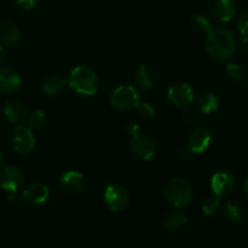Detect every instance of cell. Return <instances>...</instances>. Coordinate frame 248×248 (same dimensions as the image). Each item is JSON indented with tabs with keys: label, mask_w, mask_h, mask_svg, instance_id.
Returning a JSON list of instances; mask_svg holds the SVG:
<instances>
[{
	"label": "cell",
	"mask_w": 248,
	"mask_h": 248,
	"mask_svg": "<svg viewBox=\"0 0 248 248\" xmlns=\"http://www.w3.org/2000/svg\"><path fill=\"white\" fill-rule=\"evenodd\" d=\"M205 47L208 55L216 61H227L235 52V38L227 27H216L207 33Z\"/></svg>",
	"instance_id": "6da1fadb"
},
{
	"label": "cell",
	"mask_w": 248,
	"mask_h": 248,
	"mask_svg": "<svg viewBox=\"0 0 248 248\" xmlns=\"http://www.w3.org/2000/svg\"><path fill=\"white\" fill-rule=\"evenodd\" d=\"M68 85L75 93L80 96H93L98 90V77L92 68L87 65H79L70 72Z\"/></svg>",
	"instance_id": "7a4b0ae2"
},
{
	"label": "cell",
	"mask_w": 248,
	"mask_h": 248,
	"mask_svg": "<svg viewBox=\"0 0 248 248\" xmlns=\"http://www.w3.org/2000/svg\"><path fill=\"white\" fill-rule=\"evenodd\" d=\"M164 195L167 202L176 207H186L193 198V189L188 181L183 178H173L165 186Z\"/></svg>",
	"instance_id": "3957f363"
},
{
	"label": "cell",
	"mask_w": 248,
	"mask_h": 248,
	"mask_svg": "<svg viewBox=\"0 0 248 248\" xmlns=\"http://www.w3.org/2000/svg\"><path fill=\"white\" fill-rule=\"evenodd\" d=\"M140 103L137 90L130 85L118 86L110 94V104L118 110H130Z\"/></svg>",
	"instance_id": "277c9868"
},
{
	"label": "cell",
	"mask_w": 248,
	"mask_h": 248,
	"mask_svg": "<svg viewBox=\"0 0 248 248\" xmlns=\"http://www.w3.org/2000/svg\"><path fill=\"white\" fill-rule=\"evenodd\" d=\"M104 203L113 212H120L127 207L130 202V195L125 186L120 184H109L104 189Z\"/></svg>",
	"instance_id": "5b68a950"
},
{
	"label": "cell",
	"mask_w": 248,
	"mask_h": 248,
	"mask_svg": "<svg viewBox=\"0 0 248 248\" xmlns=\"http://www.w3.org/2000/svg\"><path fill=\"white\" fill-rule=\"evenodd\" d=\"M130 150L136 157L143 160V161H149L156 154V147L155 143L149 136L142 135V133H136L132 136L130 142Z\"/></svg>",
	"instance_id": "8992f818"
},
{
	"label": "cell",
	"mask_w": 248,
	"mask_h": 248,
	"mask_svg": "<svg viewBox=\"0 0 248 248\" xmlns=\"http://www.w3.org/2000/svg\"><path fill=\"white\" fill-rule=\"evenodd\" d=\"M12 147L15 152L21 155H27L35 147V137L29 126L19 125L12 131Z\"/></svg>",
	"instance_id": "52a82bcc"
},
{
	"label": "cell",
	"mask_w": 248,
	"mask_h": 248,
	"mask_svg": "<svg viewBox=\"0 0 248 248\" xmlns=\"http://www.w3.org/2000/svg\"><path fill=\"white\" fill-rule=\"evenodd\" d=\"M186 142L191 154H202L212 143V133L205 126H195L189 133Z\"/></svg>",
	"instance_id": "ba28073f"
},
{
	"label": "cell",
	"mask_w": 248,
	"mask_h": 248,
	"mask_svg": "<svg viewBox=\"0 0 248 248\" xmlns=\"http://www.w3.org/2000/svg\"><path fill=\"white\" fill-rule=\"evenodd\" d=\"M167 98L178 108H188L194 101V90L186 82H177L167 91Z\"/></svg>",
	"instance_id": "9c48e42d"
},
{
	"label": "cell",
	"mask_w": 248,
	"mask_h": 248,
	"mask_svg": "<svg viewBox=\"0 0 248 248\" xmlns=\"http://www.w3.org/2000/svg\"><path fill=\"white\" fill-rule=\"evenodd\" d=\"M235 178L227 170H220L216 172L211 178V189L218 198H227L234 191Z\"/></svg>",
	"instance_id": "30bf717a"
},
{
	"label": "cell",
	"mask_w": 248,
	"mask_h": 248,
	"mask_svg": "<svg viewBox=\"0 0 248 248\" xmlns=\"http://www.w3.org/2000/svg\"><path fill=\"white\" fill-rule=\"evenodd\" d=\"M24 182V174L19 167L9 165L0 170V188L10 193H16Z\"/></svg>",
	"instance_id": "8fae6325"
},
{
	"label": "cell",
	"mask_w": 248,
	"mask_h": 248,
	"mask_svg": "<svg viewBox=\"0 0 248 248\" xmlns=\"http://www.w3.org/2000/svg\"><path fill=\"white\" fill-rule=\"evenodd\" d=\"M136 82L144 91L153 90L159 82L157 70L150 64H142L136 72Z\"/></svg>",
	"instance_id": "7c38bea8"
},
{
	"label": "cell",
	"mask_w": 248,
	"mask_h": 248,
	"mask_svg": "<svg viewBox=\"0 0 248 248\" xmlns=\"http://www.w3.org/2000/svg\"><path fill=\"white\" fill-rule=\"evenodd\" d=\"M4 115L10 123L19 124L28 118L29 109L22 101L12 99L4 106Z\"/></svg>",
	"instance_id": "4fadbf2b"
},
{
	"label": "cell",
	"mask_w": 248,
	"mask_h": 248,
	"mask_svg": "<svg viewBox=\"0 0 248 248\" xmlns=\"http://www.w3.org/2000/svg\"><path fill=\"white\" fill-rule=\"evenodd\" d=\"M21 77L16 70L11 68H0V92L2 93H11L21 86Z\"/></svg>",
	"instance_id": "5bb4252c"
},
{
	"label": "cell",
	"mask_w": 248,
	"mask_h": 248,
	"mask_svg": "<svg viewBox=\"0 0 248 248\" xmlns=\"http://www.w3.org/2000/svg\"><path fill=\"white\" fill-rule=\"evenodd\" d=\"M50 196V190L43 183H31L23 190V198L27 202L33 205L44 203Z\"/></svg>",
	"instance_id": "9a60e30c"
},
{
	"label": "cell",
	"mask_w": 248,
	"mask_h": 248,
	"mask_svg": "<svg viewBox=\"0 0 248 248\" xmlns=\"http://www.w3.org/2000/svg\"><path fill=\"white\" fill-rule=\"evenodd\" d=\"M61 186L65 193L79 194L85 186V178L78 171H68L61 178Z\"/></svg>",
	"instance_id": "2e32d148"
},
{
	"label": "cell",
	"mask_w": 248,
	"mask_h": 248,
	"mask_svg": "<svg viewBox=\"0 0 248 248\" xmlns=\"http://www.w3.org/2000/svg\"><path fill=\"white\" fill-rule=\"evenodd\" d=\"M235 15L234 0H216L212 6V16L217 21L227 23L232 21Z\"/></svg>",
	"instance_id": "e0dca14e"
},
{
	"label": "cell",
	"mask_w": 248,
	"mask_h": 248,
	"mask_svg": "<svg viewBox=\"0 0 248 248\" xmlns=\"http://www.w3.org/2000/svg\"><path fill=\"white\" fill-rule=\"evenodd\" d=\"M0 40L7 46H14L21 40V31L12 22H5L0 26Z\"/></svg>",
	"instance_id": "ac0fdd59"
},
{
	"label": "cell",
	"mask_w": 248,
	"mask_h": 248,
	"mask_svg": "<svg viewBox=\"0 0 248 248\" xmlns=\"http://www.w3.org/2000/svg\"><path fill=\"white\" fill-rule=\"evenodd\" d=\"M186 223V215L183 211H172L169 212L162 219V225L169 232L179 230Z\"/></svg>",
	"instance_id": "d6986e66"
},
{
	"label": "cell",
	"mask_w": 248,
	"mask_h": 248,
	"mask_svg": "<svg viewBox=\"0 0 248 248\" xmlns=\"http://www.w3.org/2000/svg\"><path fill=\"white\" fill-rule=\"evenodd\" d=\"M68 81L62 77H50L46 79V81L43 84V91L45 92L47 96H58L64 91L65 86H67Z\"/></svg>",
	"instance_id": "ffe728a7"
},
{
	"label": "cell",
	"mask_w": 248,
	"mask_h": 248,
	"mask_svg": "<svg viewBox=\"0 0 248 248\" xmlns=\"http://www.w3.org/2000/svg\"><path fill=\"white\" fill-rule=\"evenodd\" d=\"M198 108L203 114H212L219 108V99L217 94L206 92L198 99Z\"/></svg>",
	"instance_id": "44dd1931"
},
{
	"label": "cell",
	"mask_w": 248,
	"mask_h": 248,
	"mask_svg": "<svg viewBox=\"0 0 248 248\" xmlns=\"http://www.w3.org/2000/svg\"><path fill=\"white\" fill-rule=\"evenodd\" d=\"M223 215H224L225 219L230 223H241L245 218V211L240 203L234 202V201H228L223 210Z\"/></svg>",
	"instance_id": "7402d4cb"
},
{
	"label": "cell",
	"mask_w": 248,
	"mask_h": 248,
	"mask_svg": "<svg viewBox=\"0 0 248 248\" xmlns=\"http://www.w3.org/2000/svg\"><path fill=\"white\" fill-rule=\"evenodd\" d=\"M191 24H193V28L196 31L202 34H207L208 31L212 29V24L211 21L205 16V15L196 14L191 17Z\"/></svg>",
	"instance_id": "603a6c76"
},
{
	"label": "cell",
	"mask_w": 248,
	"mask_h": 248,
	"mask_svg": "<svg viewBox=\"0 0 248 248\" xmlns=\"http://www.w3.org/2000/svg\"><path fill=\"white\" fill-rule=\"evenodd\" d=\"M225 73H227V77L232 79V81H241L245 75L244 68L239 63L234 62L228 63L227 67H225Z\"/></svg>",
	"instance_id": "cb8c5ba5"
},
{
	"label": "cell",
	"mask_w": 248,
	"mask_h": 248,
	"mask_svg": "<svg viewBox=\"0 0 248 248\" xmlns=\"http://www.w3.org/2000/svg\"><path fill=\"white\" fill-rule=\"evenodd\" d=\"M220 206V200L218 196H211L207 198L202 203V212L206 216H213L218 212Z\"/></svg>",
	"instance_id": "d4e9b609"
},
{
	"label": "cell",
	"mask_w": 248,
	"mask_h": 248,
	"mask_svg": "<svg viewBox=\"0 0 248 248\" xmlns=\"http://www.w3.org/2000/svg\"><path fill=\"white\" fill-rule=\"evenodd\" d=\"M28 118H29V127L31 128H36V130H39V128L44 127V125L46 124V115L43 110H40V109L34 110Z\"/></svg>",
	"instance_id": "484cf974"
},
{
	"label": "cell",
	"mask_w": 248,
	"mask_h": 248,
	"mask_svg": "<svg viewBox=\"0 0 248 248\" xmlns=\"http://www.w3.org/2000/svg\"><path fill=\"white\" fill-rule=\"evenodd\" d=\"M140 116H142L145 120H152L156 115V110H155L154 107L152 104H149L148 102H140L136 107Z\"/></svg>",
	"instance_id": "4316f807"
},
{
	"label": "cell",
	"mask_w": 248,
	"mask_h": 248,
	"mask_svg": "<svg viewBox=\"0 0 248 248\" xmlns=\"http://www.w3.org/2000/svg\"><path fill=\"white\" fill-rule=\"evenodd\" d=\"M237 28H239L242 41L248 43V11L241 15V17L239 18V23H237Z\"/></svg>",
	"instance_id": "83f0119b"
},
{
	"label": "cell",
	"mask_w": 248,
	"mask_h": 248,
	"mask_svg": "<svg viewBox=\"0 0 248 248\" xmlns=\"http://www.w3.org/2000/svg\"><path fill=\"white\" fill-rule=\"evenodd\" d=\"M17 4L24 10H31L39 2V0H16Z\"/></svg>",
	"instance_id": "f1b7e54d"
},
{
	"label": "cell",
	"mask_w": 248,
	"mask_h": 248,
	"mask_svg": "<svg viewBox=\"0 0 248 248\" xmlns=\"http://www.w3.org/2000/svg\"><path fill=\"white\" fill-rule=\"evenodd\" d=\"M126 130H127V132L130 133L131 136L136 135V133L140 132V125L136 123H130L127 126H126Z\"/></svg>",
	"instance_id": "f546056e"
},
{
	"label": "cell",
	"mask_w": 248,
	"mask_h": 248,
	"mask_svg": "<svg viewBox=\"0 0 248 248\" xmlns=\"http://www.w3.org/2000/svg\"><path fill=\"white\" fill-rule=\"evenodd\" d=\"M190 155H191V152L188 149V148H186V149H182L179 150L178 153V159L182 160V161H186V160L189 159Z\"/></svg>",
	"instance_id": "4dcf8cb0"
},
{
	"label": "cell",
	"mask_w": 248,
	"mask_h": 248,
	"mask_svg": "<svg viewBox=\"0 0 248 248\" xmlns=\"http://www.w3.org/2000/svg\"><path fill=\"white\" fill-rule=\"evenodd\" d=\"M183 119L186 123H191V121H194V119H195V115H194L193 111L186 108V111L183 113Z\"/></svg>",
	"instance_id": "1f68e13d"
},
{
	"label": "cell",
	"mask_w": 248,
	"mask_h": 248,
	"mask_svg": "<svg viewBox=\"0 0 248 248\" xmlns=\"http://www.w3.org/2000/svg\"><path fill=\"white\" fill-rule=\"evenodd\" d=\"M244 193H245V195L247 196L248 198V176L246 177V178H245V181H244Z\"/></svg>",
	"instance_id": "d6a6232c"
},
{
	"label": "cell",
	"mask_w": 248,
	"mask_h": 248,
	"mask_svg": "<svg viewBox=\"0 0 248 248\" xmlns=\"http://www.w3.org/2000/svg\"><path fill=\"white\" fill-rule=\"evenodd\" d=\"M4 55H5L4 47H2V46H1V44H0V62H1V61L4 60Z\"/></svg>",
	"instance_id": "836d02e7"
},
{
	"label": "cell",
	"mask_w": 248,
	"mask_h": 248,
	"mask_svg": "<svg viewBox=\"0 0 248 248\" xmlns=\"http://www.w3.org/2000/svg\"><path fill=\"white\" fill-rule=\"evenodd\" d=\"M2 162H4V155H2L1 152H0V167L2 166Z\"/></svg>",
	"instance_id": "e575fe53"
},
{
	"label": "cell",
	"mask_w": 248,
	"mask_h": 248,
	"mask_svg": "<svg viewBox=\"0 0 248 248\" xmlns=\"http://www.w3.org/2000/svg\"><path fill=\"white\" fill-rule=\"evenodd\" d=\"M247 89H248V79H247Z\"/></svg>",
	"instance_id": "d590c367"
},
{
	"label": "cell",
	"mask_w": 248,
	"mask_h": 248,
	"mask_svg": "<svg viewBox=\"0 0 248 248\" xmlns=\"http://www.w3.org/2000/svg\"><path fill=\"white\" fill-rule=\"evenodd\" d=\"M247 53H248V48H247Z\"/></svg>",
	"instance_id": "8d00e7d4"
}]
</instances>
